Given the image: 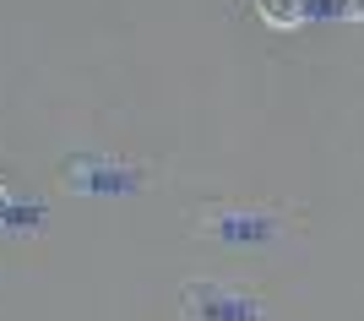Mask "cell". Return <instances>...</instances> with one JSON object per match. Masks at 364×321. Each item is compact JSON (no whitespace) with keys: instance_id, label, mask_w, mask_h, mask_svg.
Instances as JSON below:
<instances>
[{"instance_id":"6da1fadb","label":"cell","mask_w":364,"mask_h":321,"mask_svg":"<svg viewBox=\"0 0 364 321\" xmlns=\"http://www.w3.org/2000/svg\"><path fill=\"white\" fill-rule=\"evenodd\" d=\"M256 11H261L267 28L289 33V28H299V22H304V0H256Z\"/></svg>"},{"instance_id":"7a4b0ae2","label":"cell","mask_w":364,"mask_h":321,"mask_svg":"<svg viewBox=\"0 0 364 321\" xmlns=\"http://www.w3.org/2000/svg\"><path fill=\"white\" fill-rule=\"evenodd\" d=\"M343 16H353V22H359V16H364V0H343Z\"/></svg>"},{"instance_id":"3957f363","label":"cell","mask_w":364,"mask_h":321,"mask_svg":"<svg viewBox=\"0 0 364 321\" xmlns=\"http://www.w3.org/2000/svg\"><path fill=\"white\" fill-rule=\"evenodd\" d=\"M0 218H6V185H0Z\"/></svg>"}]
</instances>
